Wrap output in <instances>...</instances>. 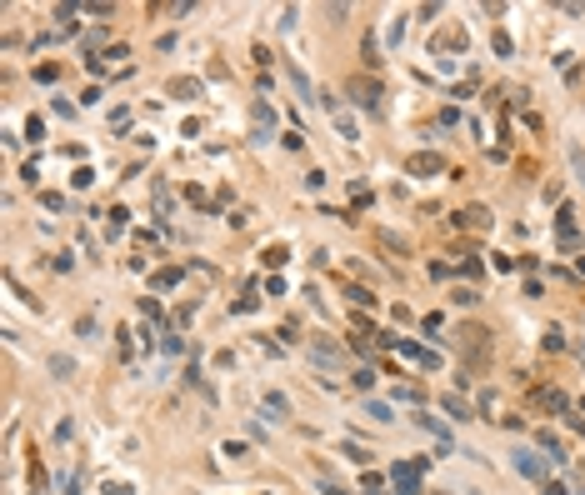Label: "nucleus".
<instances>
[{
    "instance_id": "15",
    "label": "nucleus",
    "mask_w": 585,
    "mask_h": 495,
    "mask_svg": "<svg viewBox=\"0 0 585 495\" xmlns=\"http://www.w3.org/2000/svg\"><path fill=\"white\" fill-rule=\"evenodd\" d=\"M161 350H166V355H180V350H185V336H180V330H166V336H161Z\"/></svg>"
},
{
    "instance_id": "27",
    "label": "nucleus",
    "mask_w": 585,
    "mask_h": 495,
    "mask_svg": "<svg viewBox=\"0 0 585 495\" xmlns=\"http://www.w3.org/2000/svg\"><path fill=\"white\" fill-rule=\"evenodd\" d=\"M450 275H455V270H450L445 260H431V281H450Z\"/></svg>"
},
{
    "instance_id": "11",
    "label": "nucleus",
    "mask_w": 585,
    "mask_h": 495,
    "mask_svg": "<svg viewBox=\"0 0 585 495\" xmlns=\"http://www.w3.org/2000/svg\"><path fill=\"white\" fill-rule=\"evenodd\" d=\"M541 405H546V410H570V396H565V391H550V385H546V391H541Z\"/></svg>"
},
{
    "instance_id": "12",
    "label": "nucleus",
    "mask_w": 585,
    "mask_h": 495,
    "mask_svg": "<svg viewBox=\"0 0 585 495\" xmlns=\"http://www.w3.org/2000/svg\"><path fill=\"white\" fill-rule=\"evenodd\" d=\"M180 275H185L180 265H171V270H161V275H155V291H176V286H180Z\"/></svg>"
},
{
    "instance_id": "13",
    "label": "nucleus",
    "mask_w": 585,
    "mask_h": 495,
    "mask_svg": "<svg viewBox=\"0 0 585 495\" xmlns=\"http://www.w3.org/2000/svg\"><path fill=\"white\" fill-rule=\"evenodd\" d=\"M290 80H295V90H300V100H305V105H315V90H310V80H305V71H300V66H290Z\"/></svg>"
},
{
    "instance_id": "21",
    "label": "nucleus",
    "mask_w": 585,
    "mask_h": 495,
    "mask_svg": "<svg viewBox=\"0 0 585 495\" xmlns=\"http://www.w3.org/2000/svg\"><path fill=\"white\" fill-rule=\"evenodd\" d=\"M491 50H495V55H510L515 45H510V35H505V30H495V35H491Z\"/></svg>"
},
{
    "instance_id": "18",
    "label": "nucleus",
    "mask_w": 585,
    "mask_h": 495,
    "mask_svg": "<svg viewBox=\"0 0 585 495\" xmlns=\"http://www.w3.org/2000/svg\"><path fill=\"white\" fill-rule=\"evenodd\" d=\"M265 410H276V415H290V401H285V396H276V391H271V396H265Z\"/></svg>"
},
{
    "instance_id": "32",
    "label": "nucleus",
    "mask_w": 585,
    "mask_h": 495,
    "mask_svg": "<svg viewBox=\"0 0 585 495\" xmlns=\"http://www.w3.org/2000/svg\"><path fill=\"white\" fill-rule=\"evenodd\" d=\"M395 401H420V385H395Z\"/></svg>"
},
{
    "instance_id": "31",
    "label": "nucleus",
    "mask_w": 585,
    "mask_h": 495,
    "mask_svg": "<svg viewBox=\"0 0 585 495\" xmlns=\"http://www.w3.org/2000/svg\"><path fill=\"white\" fill-rule=\"evenodd\" d=\"M376 385V370H355V391H370Z\"/></svg>"
},
{
    "instance_id": "1",
    "label": "nucleus",
    "mask_w": 585,
    "mask_h": 495,
    "mask_svg": "<svg viewBox=\"0 0 585 495\" xmlns=\"http://www.w3.org/2000/svg\"><path fill=\"white\" fill-rule=\"evenodd\" d=\"M420 475H425V460H395V470H390L395 495H420Z\"/></svg>"
},
{
    "instance_id": "28",
    "label": "nucleus",
    "mask_w": 585,
    "mask_h": 495,
    "mask_svg": "<svg viewBox=\"0 0 585 495\" xmlns=\"http://www.w3.org/2000/svg\"><path fill=\"white\" fill-rule=\"evenodd\" d=\"M85 185H95V171H90V165H80V171H75V190H85Z\"/></svg>"
},
{
    "instance_id": "6",
    "label": "nucleus",
    "mask_w": 585,
    "mask_h": 495,
    "mask_svg": "<svg viewBox=\"0 0 585 495\" xmlns=\"http://www.w3.org/2000/svg\"><path fill=\"white\" fill-rule=\"evenodd\" d=\"M455 226H460V231H491V210H486V205H465V210L455 215Z\"/></svg>"
},
{
    "instance_id": "14",
    "label": "nucleus",
    "mask_w": 585,
    "mask_h": 495,
    "mask_svg": "<svg viewBox=\"0 0 585 495\" xmlns=\"http://www.w3.org/2000/svg\"><path fill=\"white\" fill-rule=\"evenodd\" d=\"M50 375L70 380V375H75V360H70V355H50Z\"/></svg>"
},
{
    "instance_id": "38",
    "label": "nucleus",
    "mask_w": 585,
    "mask_h": 495,
    "mask_svg": "<svg viewBox=\"0 0 585 495\" xmlns=\"http://www.w3.org/2000/svg\"><path fill=\"white\" fill-rule=\"evenodd\" d=\"M360 495H381V490H360Z\"/></svg>"
},
{
    "instance_id": "5",
    "label": "nucleus",
    "mask_w": 585,
    "mask_h": 495,
    "mask_svg": "<svg viewBox=\"0 0 585 495\" xmlns=\"http://www.w3.org/2000/svg\"><path fill=\"white\" fill-rule=\"evenodd\" d=\"M405 171H410V176H441V171H445V160H441L436 150H415V155L405 160Z\"/></svg>"
},
{
    "instance_id": "36",
    "label": "nucleus",
    "mask_w": 585,
    "mask_h": 495,
    "mask_svg": "<svg viewBox=\"0 0 585 495\" xmlns=\"http://www.w3.org/2000/svg\"><path fill=\"white\" fill-rule=\"evenodd\" d=\"M105 495H135V490H130V485H125V480H121V485H116V480H111V485H105Z\"/></svg>"
},
{
    "instance_id": "34",
    "label": "nucleus",
    "mask_w": 585,
    "mask_h": 495,
    "mask_svg": "<svg viewBox=\"0 0 585 495\" xmlns=\"http://www.w3.org/2000/svg\"><path fill=\"white\" fill-rule=\"evenodd\" d=\"M40 205H45V210H61V205H66V200H61V195H56V190H40Z\"/></svg>"
},
{
    "instance_id": "16",
    "label": "nucleus",
    "mask_w": 585,
    "mask_h": 495,
    "mask_svg": "<svg viewBox=\"0 0 585 495\" xmlns=\"http://www.w3.org/2000/svg\"><path fill=\"white\" fill-rule=\"evenodd\" d=\"M285 260H290V250H285V245H265V265H271V270H281Z\"/></svg>"
},
{
    "instance_id": "29",
    "label": "nucleus",
    "mask_w": 585,
    "mask_h": 495,
    "mask_svg": "<svg viewBox=\"0 0 585 495\" xmlns=\"http://www.w3.org/2000/svg\"><path fill=\"white\" fill-rule=\"evenodd\" d=\"M400 35H405V20H390V25H386V40L400 45Z\"/></svg>"
},
{
    "instance_id": "22",
    "label": "nucleus",
    "mask_w": 585,
    "mask_h": 495,
    "mask_svg": "<svg viewBox=\"0 0 585 495\" xmlns=\"http://www.w3.org/2000/svg\"><path fill=\"white\" fill-rule=\"evenodd\" d=\"M25 140H45V121H40V116L25 121Z\"/></svg>"
},
{
    "instance_id": "19",
    "label": "nucleus",
    "mask_w": 585,
    "mask_h": 495,
    "mask_svg": "<svg viewBox=\"0 0 585 495\" xmlns=\"http://www.w3.org/2000/svg\"><path fill=\"white\" fill-rule=\"evenodd\" d=\"M570 165H575V181L585 185V150L580 145H570Z\"/></svg>"
},
{
    "instance_id": "7",
    "label": "nucleus",
    "mask_w": 585,
    "mask_h": 495,
    "mask_svg": "<svg viewBox=\"0 0 585 495\" xmlns=\"http://www.w3.org/2000/svg\"><path fill=\"white\" fill-rule=\"evenodd\" d=\"M415 425H420L425 435H436V440H441V446H450V425H445V420H436L431 410H420V415H415Z\"/></svg>"
},
{
    "instance_id": "2",
    "label": "nucleus",
    "mask_w": 585,
    "mask_h": 495,
    "mask_svg": "<svg viewBox=\"0 0 585 495\" xmlns=\"http://www.w3.org/2000/svg\"><path fill=\"white\" fill-rule=\"evenodd\" d=\"M250 140H255V145L276 140V110L265 105V100H250Z\"/></svg>"
},
{
    "instance_id": "30",
    "label": "nucleus",
    "mask_w": 585,
    "mask_h": 495,
    "mask_svg": "<svg viewBox=\"0 0 585 495\" xmlns=\"http://www.w3.org/2000/svg\"><path fill=\"white\" fill-rule=\"evenodd\" d=\"M281 145H285V150H300V145H305V135H300V130H285V135H281Z\"/></svg>"
},
{
    "instance_id": "4",
    "label": "nucleus",
    "mask_w": 585,
    "mask_h": 495,
    "mask_svg": "<svg viewBox=\"0 0 585 495\" xmlns=\"http://www.w3.org/2000/svg\"><path fill=\"white\" fill-rule=\"evenodd\" d=\"M515 470H520L525 480H541V485L550 480V460H546L541 451H515Z\"/></svg>"
},
{
    "instance_id": "39",
    "label": "nucleus",
    "mask_w": 585,
    "mask_h": 495,
    "mask_svg": "<svg viewBox=\"0 0 585 495\" xmlns=\"http://www.w3.org/2000/svg\"><path fill=\"white\" fill-rule=\"evenodd\" d=\"M580 360H585V350H580Z\"/></svg>"
},
{
    "instance_id": "25",
    "label": "nucleus",
    "mask_w": 585,
    "mask_h": 495,
    "mask_svg": "<svg viewBox=\"0 0 585 495\" xmlns=\"http://www.w3.org/2000/svg\"><path fill=\"white\" fill-rule=\"evenodd\" d=\"M345 295H350V300H355V305H376V295H370V291H365V286H350V291H345Z\"/></svg>"
},
{
    "instance_id": "33",
    "label": "nucleus",
    "mask_w": 585,
    "mask_h": 495,
    "mask_svg": "<svg viewBox=\"0 0 585 495\" xmlns=\"http://www.w3.org/2000/svg\"><path fill=\"white\" fill-rule=\"evenodd\" d=\"M56 75H61L56 66H40V71H35V80H40V85H56Z\"/></svg>"
},
{
    "instance_id": "24",
    "label": "nucleus",
    "mask_w": 585,
    "mask_h": 495,
    "mask_svg": "<svg viewBox=\"0 0 585 495\" xmlns=\"http://www.w3.org/2000/svg\"><path fill=\"white\" fill-rule=\"evenodd\" d=\"M315 360H321V365H335L340 350H335V346H315Z\"/></svg>"
},
{
    "instance_id": "8",
    "label": "nucleus",
    "mask_w": 585,
    "mask_h": 495,
    "mask_svg": "<svg viewBox=\"0 0 585 495\" xmlns=\"http://www.w3.org/2000/svg\"><path fill=\"white\" fill-rule=\"evenodd\" d=\"M166 95H176V100H200V80L180 75V80H171V85H166Z\"/></svg>"
},
{
    "instance_id": "20",
    "label": "nucleus",
    "mask_w": 585,
    "mask_h": 495,
    "mask_svg": "<svg viewBox=\"0 0 585 495\" xmlns=\"http://www.w3.org/2000/svg\"><path fill=\"white\" fill-rule=\"evenodd\" d=\"M395 350H400V355H410V360H425V355H431V350H420L415 341H395Z\"/></svg>"
},
{
    "instance_id": "26",
    "label": "nucleus",
    "mask_w": 585,
    "mask_h": 495,
    "mask_svg": "<svg viewBox=\"0 0 585 495\" xmlns=\"http://www.w3.org/2000/svg\"><path fill=\"white\" fill-rule=\"evenodd\" d=\"M80 11H85V16H111L116 6H105V0H85V6H80Z\"/></svg>"
},
{
    "instance_id": "23",
    "label": "nucleus",
    "mask_w": 585,
    "mask_h": 495,
    "mask_svg": "<svg viewBox=\"0 0 585 495\" xmlns=\"http://www.w3.org/2000/svg\"><path fill=\"white\" fill-rule=\"evenodd\" d=\"M565 346H570V341H565V336H560V330L550 325V330H546V350H565Z\"/></svg>"
},
{
    "instance_id": "3",
    "label": "nucleus",
    "mask_w": 585,
    "mask_h": 495,
    "mask_svg": "<svg viewBox=\"0 0 585 495\" xmlns=\"http://www.w3.org/2000/svg\"><path fill=\"white\" fill-rule=\"evenodd\" d=\"M350 95H355V105H365V110H381V100H386V90H381L376 75H350Z\"/></svg>"
},
{
    "instance_id": "9",
    "label": "nucleus",
    "mask_w": 585,
    "mask_h": 495,
    "mask_svg": "<svg viewBox=\"0 0 585 495\" xmlns=\"http://www.w3.org/2000/svg\"><path fill=\"white\" fill-rule=\"evenodd\" d=\"M441 410H450L455 420H475V410H470V405H465L460 396H441Z\"/></svg>"
},
{
    "instance_id": "35",
    "label": "nucleus",
    "mask_w": 585,
    "mask_h": 495,
    "mask_svg": "<svg viewBox=\"0 0 585 495\" xmlns=\"http://www.w3.org/2000/svg\"><path fill=\"white\" fill-rule=\"evenodd\" d=\"M125 220H130L125 205H116V210H111V231H125Z\"/></svg>"
},
{
    "instance_id": "17",
    "label": "nucleus",
    "mask_w": 585,
    "mask_h": 495,
    "mask_svg": "<svg viewBox=\"0 0 585 495\" xmlns=\"http://www.w3.org/2000/svg\"><path fill=\"white\" fill-rule=\"evenodd\" d=\"M365 415H370V420H390L395 410H390V405H381V401H365Z\"/></svg>"
},
{
    "instance_id": "10",
    "label": "nucleus",
    "mask_w": 585,
    "mask_h": 495,
    "mask_svg": "<svg viewBox=\"0 0 585 495\" xmlns=\"http://www.w3.org/2000/svg\"><path fill=\"white\" fill-rule=\"evenodd\" d=\"M541 456H550V460H565V446L555 440V430H541Z\"/></svg>"
},
{
    "instance_id": "37",
    "label": "nucleus",
    "mask_w": 585,
    "mask_h": 495,
    "mask_svg": "<svg viewBox=\"0 0 585 495\" xmlns=\"http://www.w3.org/2000/svg\"><path fill=\"white\" fill-rule=\"evenodd\" d=\"M546 495H570V490H565L560 480H546Z\"/></svg>"
}]
</instances>
